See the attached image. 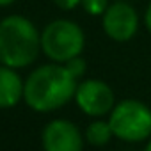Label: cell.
Masks as SVG:
<instances>
[{"instance_id":"obj_1","label":"cell","mask_w":151,"mask_h":151,"mask_svg":"<svg viewBox=\"0 0 151 151\" xmlns=\"http://www.w3.org/2000/svg\"><path fill=\"white\" fill-rule=\"evenodd\" d=\"M77 86L64 64H43L25 78L23 101L36 112H53L75 98Z\"/></svg>"},{"instance_id":"obj_2","label":"cell","mask_w":151,"mask_h":151,"mask_svg":"<svg viewBox=\"0 0 151 151\" xmlns=\"http://www.w3.org/2000/svg\"><path fill=\"white\" fill-rule=\"evenodd\" d=\"M41 53V32L27 16L9 14L0 20V64L22 69Z\"/></svg>"},{"instance_id":"obj_3","label":"cell","mask_w":151,"mask_h":151,"mask_svg":"<svg viewBox=\"0 0 151 151\" xmlns=\"http://www.w3.org/2000/svg\"><path fill=\"white\" fill-rule=\"evenodd\" d=\"M86 48V34L82 27L68 18H57L41 30V52L52 60L64 64L82 55Z\"/></svg>"},{"instance_id":"obj_4","label":"cell","mask_w":151,"mask_h":151,"mask_svg":"<svg viewBox=\"0 0 151 151\" xmlns=\"http://www.w3.org/2000/svg\"><path fill=\"white\" fill-rule=\"evenodd\" d=\"M114 137L123 142H142L151 137V109L139 100H121L109 114Z\"/></svg>"},{"instance_id":"obj_5","label":"cell","mask_w":151,"mask_h":151,"mask_svg":"<svg viewBox=\"0 0 151 151\" xmlns=\"http://www.w3.org/2000/svg\"><path fill=\"white\" fill-rule=\"evenodd\" d=\"M140 25L139 13L126 0H116L109 4L101 14V29L105 36L116 43H126L135 37Z\"/></svg>"},{"instance_id":"obj_6","label":"cell","mask_w":151,"mask_h":151,"mask_svg":"<svg viewBox=\"0 0 151 151\" xmlns=\"http://www.w3.org/2000/svg\"><path fill=\"white\" fill-rule=\"evenodd\" d=\"M75 103L89 117L109 116L116 105V94L112 87L98 78L82 80L75 91Z\"/></svg>"},{"instance_id":"obj_7","label":"cell","mask_w":151,"mask_h":151,"mask_svg":"<svg viewBox=\"0 0 151 151\" xmlns=\"http://www.w3.org/2000/svg\"><path fill=\"white\" fill-rule=\"evenodd\" d=\"M45 151H82L84 135L78 126L68 119H52L41 135Z\"/></svg>"},{"instance_id":"obj_8","label":"cell","mask_w":151,"mask_h":151,"mask_svg":"<svg viewBox=\"0 0 151 151\" xmlns=\"http://www.w3.org/2000/svg\"><path fill=\"white\" fill-rule=\"evenodd\" d=\"M25 82L14 68L0 64V109H13L23 100Z\"/></svg>"},{"instance_id":"obj_9","label":"cell","mask_w":151,"mask_h":151,"mask_svg":"<svg viewBox=\"0 0 151 151\" xmlns=\"http://www.w3.org/2000/svg\"><path fill=\"white\" fill-rule=\"evenodd\" d=\"M112 137H114V132H112V128H110L109 119L103 121V119L96 117V121L89 123V126H87V130H86V140H87L91 146H96V147L107 146Z\"/></svg>"},{"instance_id":"obj_10","label":"cell","mask_w":151,"mask_h":151,"mask_svg":"<svg viewBox=\"0 0 151 151\" xmlns=\"http://www.w3.org/2000/svg\"><path fill=\"white\" fill-rule=\"evenodd\" d=\"M64 66L68 68V71L73 75L75 78H82L84 75H86V71H87V62H86V59L82 57V55H78V57H73V59H69L68 62H64Z\"/></svg>"},{"instance_id":"obj_11","label":"cell","mask_w":151,"mask_h":151,"mask_svg":"<svg viewBox=\"0 0 151 151\" xmlns=\"http://www.w3.org/2000/svg\"><path fill=\"white\" fill-rule=\"evenodd\" d=\"M109 0H82V7H84V11L87 13V14H91V16H101L105 11H107V7H109Z\"/></svg>"},{"instance_id":"obj_12","label":"cell","mask_w":151,"mask_h":151,"mask_svg":"<svg viewBox=\"0 0 151 151\" xmlns=\"http://www.w3.org/2000/svg\"><path fill=\"white\" fill-rule=\"evenodd\" d=\"M53 4L62 11H73L75 7L82 4V0H53Z\"/></svg>"},{"instance_id":"obj_13","label":"cell","mask_w":151,"mask_h":151,"mask_svg":"<svg viewBox=\"0 0 151 151\" xmlns=\"http://www.w3.org/2000/svg\"><path fill=\"white\" fill-rule=\"evenodd\" d=\"M144 25H146L147 32L151 34V2L147 4V7H146V11H144Z\"/></svg>"},{"instance_id":"obj_14","label":"cell","mask_w":151,"mask_h":151,"mask_svg":"<svg viewBox=\"0 0 151 151\" xmlns=\"http://www.w3.org/2000/svg\"><path fill=\"white\" fill-rule=\"evenodd\" d=\"M14 2H16V0H0V7H7V6H11Z\"/></svg>"},{"instance_id":"obj_15","label":"cell","mask_w":151,"mask_h":151,"mask_svg":"<svg viewBox=\"0 0 151 151\" xmlns=\"http://www.w3.org/2000/svg\"><path fill=\"white\" fill-rule=\"evenodd\" d=\"M144 151H151V139H149V142L146 144V147H144Z\"/></svg>"}]
</instances>
